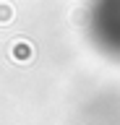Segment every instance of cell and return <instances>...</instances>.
Returning a JSON list of instances; mask_svg holds the SVG:
<instances>
[{
	"mask_svg": "<svg viewBox=\"0 0 120 125\" xmlns=\"http://www.w3.org/2000/svg\"><path fill=\"white\" fill-rule=\"evenodd\" d=\"M13 57H16V60H29V57H32V47L26 44V42H18V44L13 47Z\"/></svg>",
	"mask_w": 120,
	"mask_h": 125,
	"instance_id": "1",
	"label": "cell"
},
{
	"mask_svg": "<svg viewBox=\"0 0 120 125\" xmlns=\"http://www.w3.org/2000/svg\"><path fill=\"white\" fill-rule=\"evenodd\" d=\"M13 18V10H11L8 3H0V23H8Z\"/></svg>",
	"mask_w": 120,
	"mask_h": 125,
	"instance_id": "2",
	"label": "cell"
}]
</instances>
